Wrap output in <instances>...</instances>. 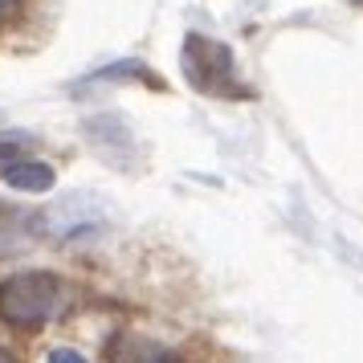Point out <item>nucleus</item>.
<instances>
[{
  "mask_svg": "<svg viewBox=\"0 0 363 363\" xmlns=\"http://www.w3.org/2000/svg\"><path fill=\"white\" fill-rule=\"evenodd\" d=\"M135 363H180V359H176L172 351H160V347H147V351H143V355H139Z\"/></svg>",
  "mask_w": 363,
  "mask_h": 363,
  "instance_id": "4",
  "label": "nucleus"
},
{
  "mask_svg": "<svg viewBox=\"0 0 363 363\" xmlns=\"http://www.w3.org/2000/svg\"><path fill=\"white\" fill-rule=\"evenodd\" d=\"M45 363H86V355L74 351V347H53L50 355H45Z\"/></svg>",
  "mask_w": 363,
  "mask_h": 363,
  "instance_id": "3",
  "label": "nucleus"
},
{
  "mask_svg": "<svg viewBox=\"0 0 363 363\" xmlns=\"http://www.w3.org/2000/svg\"><path fill=\"white\" fill-rule=\"evenodd\" d=\"M0 363H17V359H13V355H9V351H4V347H0Z\"/></svg>",
  "mask_w": 363,
  "mask_h": 363,
  "instance_id": "6",
  "label": "nucleus"
},
{
  "mask_svg": "<svg viewBox=\"0 0 363 363\" xmlns=\"http://www.w3.org/2000/svg\"><path fill=\"white\" fill-rule=\"evenodd\" d=\"M13 13H17V0H0V25L13 17Z\"/></svg>",
  "mask_w": 363,
  "mask_h": 363,
  "instance_id": "5",
  "label": "nucleus"
},
{
  "mask_svg": "<svg viewBox=\"0 0 363 363\" xmlns=\"http://www.w3.org/2000/svg\"><path fill=\"white\" fill-rule=\"evenodd\" d=\"M62 306H66V286L57 274L29 269V274H13L0 281V318L21 330L45 327Z\"/></svg>",
  "mask_w": 363,
  "mask_h": 363,
  "instance_id": "1",
  "label": "nucleus"
},
{
  "mask_svg": "<svg viewBox=\"0 0 363 363\" xmlns=\"http://www.w3.org/2000/svg\"><path fill=\"white\" fill-rule=\"evenodd\" d=\"M0 176L9 188H21V192H50L53 188V167L41 160H9L0 167Z\"/></svg>",
  "mask_w": 363,
  "mask_h": 363,
  "instance_id": "2",
  "label": "nucleus"
}]
</instances>
